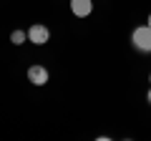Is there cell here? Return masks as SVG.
<instances>
[{"label":"cell","mask_w":151,"mask_h":141,"mask_svg":"<svg viewBox=\"0 0 151 141\" xmlns=\"http://www.w3.org/2000/svg\"><path fill=\"white\" fill-rule=\"evenodd\" d=\"M131 43L141 53H151V25H139L131 33Z\"/></svg>","instance_id":"1"},{"label":"cell","mask_w":151,"mask_h":141,"mask_svg":"<svg viewBox=\"0 0 151 141\" xmlns=\"http://www.w3.org/2000/svg\"><path fill=\"white\" fill-rule=\"evenodd\" d=\"M28 40H30L33 45H45L50 40V30L43 23H33V25L28 28Z\"/></svg>","instance_id":"2"},{"label":"cell","mask_w":151,"mask_h":141,"mask_svg":"<svg viewBox=\"0 0 151 141\" xmlns=\"http://www.w3.org/2000/svg\"><path fill=\"white\" fill-rule=\"evenodd\" d=\"M28 81L33 83V86H45V83H48V78H50V73H48V68H45V65H30V68H28Z\"/></svg>","instance_id":"3"},{"label":"cell","mask_w":151,"mask_h":141,"mask_svg":"<svg viewBox=\"0 0 151 141\" xmlns=\"http://www.w3.org/2000/svg\"><path fill=\"white\" fill-rule=\"evenodd\" d=\"M70 13L76 18H88L93 13V0H70Z\"/></svg>","instance_id":"4"},{"label":"cell","mask_w":151,"mask_h":141,"mask_svg":"<svg viewBox=\"0 0 151 141\" xmlns=\"http://www.w3.org/2000/svg\"><path fill=\"white\" fill-rule=\"evenodd\" d=\"M28 40V30H13L10 33V43L13 45H23Z\"/></svg>","instance_id":"5"},{"label":"cell","mask_w":151,"mask_h":141,"mask_svg":"<svg viewBox=\"0 0 151 141\" xmlns=\"http://www.w3.org/2000/svg\"><path fill=\"white\" fill-rule=\"evenodd\" d=\"M146 101H149V103H151V88H149V93H146Z\"/></svg>","instance_id":"6"},{"label":"cell","mask_w":151,"mask_h":141,"mask_svg":"<svg viewBox=\"0 0 151 141\" xmlns=\"http://www.w3.org/2000/svg\"><path fill=\"white\" fill-rule=\"evenodd\" d=\"M146 25H151V15H149V20H146Z\"/></svg>","instance_id":"7"},{"label":"cell","mask_w":151,"mask_h":141,"mask_svg":"<svg viewBox=\"0 0 151 141\" xmlns=\"http://www.w3.org/2000/svg\"><path fill=\"white\" fill-rule=\"evenodd\" d=\"M149 83H151V73H149Z\"/></svg>","instance_id":"8"}]
</instances>
